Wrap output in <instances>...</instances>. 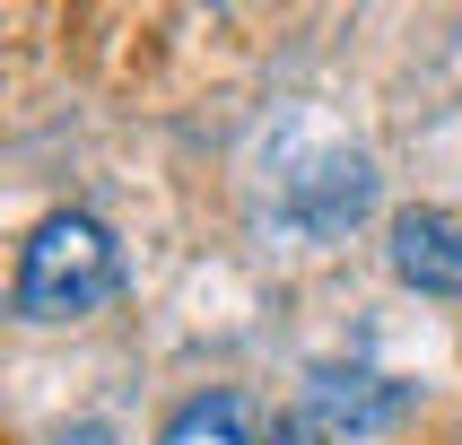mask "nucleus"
<instances>
[{"label": "nucleus", "instance_id": "nucleus-1", "mask_svg": "<svg viewBox=\"0 0 462 445\" xmlns=\"http://www.w3.org/2000/svg\"><path fill=\"white\" fill-rule=\"evenodd\" d=\"M114 280H123V262H114L105 218L52 209L18 254V314L26 323H79V314H97L114 297Z\"/></svg>", "mask_w": 462, "mask_h": 445}, {"label": "nucleus", "instance_id": "nucleus-3", "mask_svg": "<svg viewBox=\"0 0 462 445\" xmlns=\"http://www.w3.org/2000/svg\"><path fill=\"white\" fill-rule=\"evenodd\" d=\"M402 402H411V393L384 385V375H340V366L314 375V411H323V419H349V428H384Z\"/></svg>", "mask_w": 462, "mask_h": 445}, {"label": "nucleus", "instance_id": "nucleus-2", "mask_svg": "<svg viewBox=\"0 0 462 445\" xmlns=\"http://www.w3.org/2000/svg\"><path fill=\"white\" fill-rule=\"evenodd\" d=\"M393 271L428 297H462V209L419 201L393 218Z\"/></svg>", "mask_w": 462, "mask_h": 445}, {"label": "nucleus", "instance_id": "nucleus-5", "mask_svg": "<svg viewBox=\"0 0 462 445\" xmlns=\"http://www.w3.org/2000/svg\"><path fill=\"white\" fill-rule=\"evenodd\" d=\"M271 445H332L323 428H306V419H288V428H271Z\"/></svg>", "mask_w": 462, "mask_h": 445}, {"label": "nucleus", "instance_id": "nucleus-4", "mask_svg": "<svg viewBox=\"0 0 462 445\" xmlns=\"http://www.w3.org/2000/svg\"><path fill=\"white\" fill-rule=\"evenodd\" d=\"M157 445H254V411H245V393H201L166 419Z\"/></svg>", "mask_w": 462, "mask_h": 445}]
</instances>
